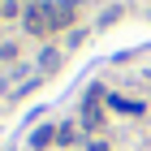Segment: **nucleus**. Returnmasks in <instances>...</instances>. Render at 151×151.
<instances>
[{
  "label": "nucleus",
  "instance_id": "4",
  "mask_svg": "<svg viewBox=\"0 0 151 151\" xmlns=\"http://www.w3.org/2000/svg\"><path fill=\"white\" fill-rule=\"evenodd\" d=\"M56 65H60V52H56V47H47V52H43V69H56Z\"/></svg>",
  "mask_w": 151,
  "mask_h": 151
},
{
  "label": "nucleus",
  "instance_id": "7",
  "mask_svg": "<svg viewBox=\"0 0 151 151\" xmlns=\"http://www.w3.org/2000/svg\"><path fill=\"white\" fill-rule=\"evenodd\" d=\"M60 4H69V9H73V4H78V0H60Z\"/></svg>",
  "mask_w": 151,
  "mask_h": 151
},
{
  "label": "nucleus",
  "instance_id": "1",
  "mask_svg": "<svg viewBox=\"0 0 151 151\" xmlns=\"http://www.w3.org/2000/svg\"><path fill=\"white\" fill-rule=\"evenodd\" d=\"M26 30H30V35H47V30H52L47 4H30V9H26Z\"/></svg>",
  "mask_w": 151,
  "mask_h": 151
},
{
  "label": "nucleus",
  "instance_id": "5",
  "mask_svg": "<svg viewBox=\"0 0 151 151\" xmlns=\"http://www.w3.org/2000/svg\"><path fill=\"white\" fill-rule=\"evenodd\" d=\"M56 138H60V142H65V147H69V142H73V138H78V134H73V125H65V129H56Z\"/></svg>",
  "mask_w": 151,
  "mask_h": 151
},
{
  "label": "nucleus",
  "instance_id": "3",
  "mask_svg": "<svg viewBox=\"0 0 151 151\" xmlns=\"http://www.w3.org/2000/svg\"><path fill=\"white\" fill-rule=\"evenodd\" d=\"M82 125L95 129L99 125V86H91V95H86V108H82Z\"/></svg>",
  "mask_w": 151,
  "mask_h": 151
},
{
  "label": "nucleus",
  "instance_id": "6",
  "mask_svg": "<svg viewBox=\"0 0 151 151\" xmlns=\"http://www.w3.org/2000/svg\"><path fill=\"white\" fill-rule=\"evenodd\" d=\"M43 142H52V129H39L35 138H30V147H43Z\"/></svg>",
  "mask_w": 151,
  "mask_h": 151
},
{
  "label": "nucleus",
  "instance_id": "2",
  "mask_svg": "<svg viewBox=\"0 0 151 151\" xmlns=\"http://www.w3.org/2000/svg\"><path fill=\"white\" fill-rule=\"evenodd\" d=\"M47 22H52V30H60V26L73 22V9H69V4H60V0H52V4H47Z\"/></svg>",
  "mask_w": 151,
  "mask_h": 151
}]
</instances>
